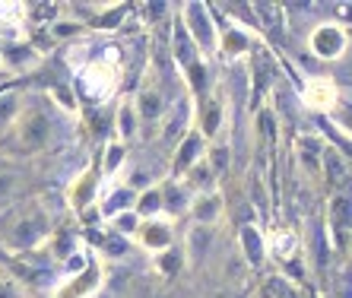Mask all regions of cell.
Instances as JSON below:
<instances>
[{
	"mask_svg": "<svg viewBox=\"0 0 352 298\" xmlns=\"http://www.w3.org/2000/svg\"><path fill=\"white\" fill-rule=\"evenodd\" d=\"M204 156H206V140L194 127H188L172 149V172H168V178H181V174L188 172L190 165H197Z\"/></svg>",
	"mask_w": 352,
	"mask_h": 298,
	"instance_id": "cell-15",
	"label": "cell"
},
{
	"mask_svg": "<svg viewBox=\"0 0 352 298\" xmlns=\"http://www.w3.org/2000/svg\"><path fill=\"white\" fill-rule=\"evenodd\" d=\"M298 254V235L292 229H276L267 238V257H276L279 264H292Z\"/></svg>",
	"mask_w": 352,
	"mask_h": 298,
	"instance_id": "cell-28",
	"label": "cell"
},
{
	"mask_svg": "<svg viewBox=\"0 0 352 298\" xmlns=\"http://www.w3.org/2000/svg\"><path fill=\"white\" fill-rule=\"evenodd\" d=\"M238 244H241V254L251 266H261L267 260V238L257 225H241V232H238Z\"/></svg>",
	"mask_w": 352,
	"mask_h": 298,
	"instance_id": "cell-25",
	"label": "cell"
},
{
	"mask_svg": "<svg viewBox=\"0 0 352 298\" xmlns=\"http://www.w3.org/2000/svg\"><path fill=\"white\" fill-rule=\"evenodd\" d=\"M181 184H184V191L190 194V197H197V194H210V191H219V178L213 174V168L206 165V159H200L197 165H190L188 172L178 178Z\"/></svg>",
	"mask_w": 352,
	"mask_h": 298,
	"instance_id": "cell-22",
	"label": "cell"
},
{
	"mask_svg": "<svg viewBox=\"0 0 352 298\" xmlns=\"http://www.w3.org/2000/svg\"><path fill=\"white\" fill-rule=\"evenodd\" d=\"M263 298H305V295L289 276H270L263 282Z\"/></svg>",
	"mask_w": 352,
	"mask_h": 298,
	"instance_id": "cell-35",
	"label": "cell"
},
{
	"mask_svg": "<svg viewBox=\"0 0 352 298\" xmlns=\"http://www.w3.org/2000/svg\"><path fill=\"white\" fill-rule=\"evenodd\" d=\"M133 213H137L140 219H156V216H162V194H159V181L149 184V187H143V191H137Z\"/></svg>",
	"mask_w": 352,
	"mask_h": 298,
	"instance_id": "cell-31",
	"label": "cell"
},
{
	"mask_svg": "<svg viewBox=\"0 0 352 298\" xmlns=\"http://www.w3.org/2000/svg\"><path fill=\"white\" fill-rule=\"evenodd\" d=\"M23 92L19 89H3L0 92V146H3V140L10 137V130H13V124H16L19 111H23Z\"/></svg>",
	"mask_w": 352,
	"mask_h": 298,
	"instance_id": "cell-27",
	"label": "cell"
},
{
	"mask_svg": "<svg viewBox=\"0 0 352 298\" xmlns=\"http://www.w3.org/2000/svg\"><path fill=\"white\" fill-rule=\"evenodd\" d=\"M324 146L327 143L320 140L318 133H302L298 143H295V152H298V162L314 181H320V159H324Z\"/></svg>",
	"mask_w": 352,
	"mask_h": 298,
	"instance_id": "cell-21",
	"label": "cell"
},
{
	"mask_svg": "<svg viewBox=\"0 0 352 298\" xmlns=\"http://www.w3.org/2000/svg\"><path fill=\"white\" fill-rule=\"evenodd\" d=\"M124 80V64L121 54L115 48H108V54H86V58L76 64V95L89 105H105L111 95L118 92Z\"/></svg>",
	"mask_w": 352,
	"mask_h": 298,
	"instance_id": "cell-3",
	"label": "cell"
},
{
	"mask_svg": "<svg viewBox=\"0 0 352 298\" xmlns=\"http://www.w3.org/2000/svg\"><path fill=\"white\" fill-rule=\"evenodd\" d=\"M206 165L213 168L216 178H222V174L229 172V162H232V146L226 140H213V143H206Z\"/></svg>",
	"mask_w": 352,
	"mask_h": 298,
	"instance_id": "cell-33",
	"label": "cell"
},
{
	"mask_svg": "<svg viewBox=\"0 0 352 298\" xmlns=\"http://www.w3.org/2000/svg\"><path fill=\"white\" fill-rule=\"evenodd\" d=\"M210 244H213V229H204V225H190L184 238H181V254H184V266H197L210 254Z\"/></svg>",
	"mask_w": 352,
	"mask_h": 298,
	"instance_id": "cell-20",
	"label": "cell"
},
{
	"mask_svg": "<svg viewBox=\"0 0 352 298\" xmlns=\"http://www.w3.org/2000/svg\"><path fill=\"white\" fill-rule=\"evenodd\" d=\"M178 19H181V25H184V32L190 35V42L197 45V51H200L204 58H210L216 51V32H219V25H216L210 7L200 3V0H188V3H181Z\"/></svg>",
	"mask_w": 352,
	"mask_h": 298,
	"instance_id": "cell-4",
	"label": "cell"
},
{
	"mask_svg": "<svg viewBox=\"0 0 352 298\" xmlns=\"http://www.w3.org/2000/svg\"><path fill=\"white\" fill-rule=\"evenodd\" d=\"M127 152H131V146L121 140H115V137H108L105 143H102V156H98V168H102V178H118L124 168V162H127Z\"/></svg>",
	"mask_w": 352,
	"mask_h": 298,
	"instance_id": "cell-24",
	"label": "cell"
},
{
	"mask_svg": "<svg viewBox=\"0 0 352 298\" xmlns=\"http://www.w3.org/2000/svg\"><path fill=\"white\" fill-rule=\"evenodd\" d=\"M140 222H143V219H140L133 209H124V213H118V216H111V219H105L108 232L121 235V238H131V241H133V235H137Z\"/></svg>",
	"mask_w": 352,
	"mask_h": 298,
	"instance_id": "cell-34",
	"label": "cell"
},
{
	"mask_svg": "<svg viewBox=\"0 0 352 298\" xmlns=\"http://www.w3.org/2000/svg\"><path fill=\"white\" fill-rule=\"evenodd\" d=\"M54 225H58L54 209H51L45 200H32L29 207L16 209V213L7 219L3 232H0V244L13 257L38 254V251L45 248V241L51 238V232H54Z\"/></svg>",
	"mask_w": 352,
	"mask_h": 298,
	"instance_id": "cell-2",
	"label": "cell"
},
{
	"mask_svg": "<svg viewBox=\"0 0 352 298\" xmlns=\"http://www.w3.org/2000/svg\"><path fill=\"white\" fill-rule=\"evenodd\" d=\"M25 23L29 29H51L54 23H60V3L41 0V3H23Z\"/></svg>",
	"mask_w": 352,
	"mask_h": 298,
	"instance_id": "cell-29",
	"label": "cell"
},
{
	"mask_svg": "<svg viewBox=\"0 0 352 298\" xmlns=\"http://www.w3.org/2000/svg\"><path fill=\"white\" fill-rule=\"evenodd\" d=\"M194 105V117H190V127H194L206 143L222 140V130H226V102L216 95L213 89L200 95V99L190 102Z\"/></svg>",
	"mask_w": 352,
	"mask_h": 298,
	"instance_id": "cell-9",
	"label": "cell"
},
{
	"mask_svg": "<svg viewBox=\"0 0 352 298\" xmlns=\"http://www.w3.org/2000/svg\"><path fill=\"white\" fill-rule=\"evenodd\" d=\"M0 298H32V295H29V286L19 276L0 270Z\"/></svg>",
	"mask_w": 352,
	"mask_h": 298,
	"instance_id": "cell-37",
	"label": "cell"
},
{
	"mask_svg": "<svg viewBox=\"0 0 352 298\" xmlns=\"http://www.w3.org/2000/svg\"><path fill=\"white\" fill-rule=\"evenodd\" d=\"M32 42V29L25 23L23 3H0V51Z\"/></svg>",
	"mask_w": 352,
	"mask_h": 298,
	"instance_id": "cell-14",
	"label": "cell"
},
{
	"mask_svg": "<svg viewBox=\"0 0 352 298\" xmlns=\"http://www.w3.org/2000/svg\"><path fill=\"white\" fill-rule=\"evenodd\" d=\"M86 248L82 244V235L76 232V229H70L67 222H58L54 225V232H51V238L45 241V254H48V260L51 264H64V260H70L74 254H80V251Z\"/></svg>",
	"mask_w": 352,
	"mask_h": 298,
	"instance_id": "cell-17",
	"label": "cell"
},
{
	"mask_svg": "<svg viewBox=\"0 0 352 298\" xmlns=\"http://www.w3.org/2000/svg\"><path fill=\"white\" fill-rule=\"evenodd\" d=\"M111 137L121 143L131 146L133 140L140 137V121H137V111H133V99L131 95H121L111 111Z\"/></svg>",
	"mask_w": 352,
	"mask_h": 298,
	"instance_id": "cell-18",
	"label": "cell"
},
{
	"mask_svg": "<svg viewBox=\"0 0 352 298\" xmlns=\"http://www.w3.org/2000/svg\"><path fill=\"white\" fill-rule=\"evenodd\" d=\"M60 137V108L51 95H25L23 111H19L16 124L10 130L7 140H13V146L19 152H45L58 143Z\"/></svg>",
	"mask_w": 352,
	"mask_h": 298,
	"instance_id": "cell-1",
	"label": "cell"
},
{
	"mask_svg": "<svg viewBox=\"0 0 352 298\" xmlns=\"http://www.w3.org/2000/svg\"><path fill=\"white\" fill-rule=\"evenodd\" d=\"M153 270H156V276H162V279H175V276H181V270H184V254H181L178 244L153 254Z\"/></svg>",
	"mask_w": 352,
	"mask_h": 298,
	"instance_id": "cell-30",
	"label": "cell"
},
{
	"mask_svg": "<svg viewBox=\"0 0 352 298\" xmlns=\"http://www.w3.org/2000/svg\"><path fill=\"white\" fill-rule=\"evenodd\" d=\"M96 244H98V257H102L105 264H111V260H121V257L131 254L133 241L131 238H121V235H115V232H105V238L96 241Z\"/></svg>",
	"mask_w": 352,
	"mask_h": 298,
	"instance_id": "cell-32",
	"label": "cell"
},
{
	"mask_svg": "<svg viewBox=\"0 0 352 298\" xmlns=\"http://www.w3.org/2000/svg\"><path fill=\"white\" fill-rule=\"evenodd\" d=\"M349 235H352V203L349 191H333L327 200V241L336 257H349Z\"/></svg>",
	"mask_w": 352,
	"mask_h": 298,
	"instance_id": "cell-6",
	"label": "cell"
},
{
	"mask_svg": "<svg viewBox=\"0 0 352 298\" xmlns=\"http://www.w3.org/2000/svg\"><path fill=\"white\" fill-rule=\"evenodd\" d=\"M254 32L251 29H245V25H238V23H232V25H226V29H219L216 32V51L213 54H219L222 60H245V58H251L254 54Z\"/></svg>",
	"mask_w": 352,
	"mask_h": 298,
	"instance_id": "cell-11",
	"label": "cell"
},
{
	"mask_svg": "<svg viewBox=\"0 0 352 298\" xmlns=\"http://www.w3.org/2000/svg\"><path fill=\"white\" fill-rule=\"evenodd\" d=\"M159 194H162V216L168 222H178L181 216H188L190 194L184 191V184L178 178H162L159 181Z\"/></svg>",
	"mask_w": 352,
	"mask_h": 298,
	"instance_id": "cell-19",
	"label": "cell"
},
{
	"mask_svg": "<svg viewBox=\"0 0 352 298\" xmlns=\"http://www.w3.org/2000/svg\"><path fill=\"white\" fill-rule=\"evenodd\" d=\"M172 58H175V64H178V70H188L197 60H206L204 54L197 51V45L190 42V35L184 32V25H181L178 16H175V23H172Z\"/></svg>",
	"mask_w": 352,
	"mask_h": 298,
	"instance_id": "cell-23",
	"label": "cell"
},
{
	"mask_svg": "<svg viewBox=\"0 0 352 298\" xmlns=\"http://www.w3.org/2000/svg\"><path fill=\"white\" fill-rule=\"evenodd\" d=\"M0 70H3V54H0Z\"/></svg>",
	"mask_w": 352,
	"mask_h": 298,
	"instance_id": "cell-39",
	"label": "cell"
},
{
	"mask_svg": "<svg viewBox=\"0 0 352 298\" xmlns=\"http://www.w3.org/2000/svg\"><path fill=\"white\" fill-rule=\"evenodd\" d=\"M102 191H105V178H102L98 159H92L89 165L82 168L74 181L67 184V197L64 200H67V207L74 209L76 216H82V213H89V209L98 203Z\"/></svg>",
	"mask_w": 352,
	"mask_h": 298,
	"instance_id": "cell-7",
	"label": "cell"
},
{
	"mask_svg": "<svg viewBox=\"0 0 352 298\" xmlns=\"http://www.w3.org/2000/svg\"><path fill=\"white\" fill-rule=\"evenodd\" d=\"M133 244L143 248L146 254H159V251L178 244V235H175V222H168L165 216H156V219H143L133 235Z\"/></svg>",
	"mask_w": 352,
	"mask_h": 298,
	"instance_id": "cell-12",
	"label": "cell"
},
{
	"mask_svg": "<svg viewBox=\"0 0 352 298\" xmlns=\"http://www.w3.org/2000/svg\"><path fill=\"white\" fill-rule=\"evenodd\" d=\"M3 70H16V73H25V70H35L41 60V51L35 48L32 42L16 45V48H3Z\"/></svg>",
	"mask_w": 352,
	"mask_h": 298,
	"instance_id": "cell-26",
	"label": "cell"
},
{
	"mask_svg": "<svg viewBox=\"0 0 352 298\" xmlns=\"http://www.w3.org/2000/svg\"><path fill=\"white\" fill-rule=\"evenodd\" d=\"M226 216V194L222 191H210V194H197L190 197L188 207V219L190 225H204V229H216Z\"/></svg>",
	"mask_w": 352,
	"mask_h": 298,
	"instance_id": "cell-16",
	"label": "cell"
},
{
	"mask_svg": "<svg viewBox=\"0 0 352 298\" xmlns=\"http://www.w3.org/2000/svg\"><path fill=\"white\" fill-rule=\"evenodd\" d=\"M131 99H133V111H137V121H140V133H156L159 124L165 121V111H168L162 89L146 80Z\"/></svg>",
	"mask_w": 352,
	"mask_h": 298,
	"instance_id": "cell-10",
	"label": "cell"
},
{
	"mask_svg": "<svg viewBox=\"0 0 352 298\" xmlns=\"http://www.w3.org/2000/svg\"><path fill=\"white\" fill-rule=\"evenodd\" d=\"M302 102L314 115H327L340 102V83L333 76H308L302 86Z\"/></svg>",
	"mask_w": 352,
	"mask_h": 298,
	"instance_id": "cell-13",
	"label": "cell"
},
{
	"mask_svg": "<svg viewBox=\"0 0 352 298\" xmlns=\"http://www.w3.org/2000/svg\"><path fill=\"white\" fill-rule=\"evenodd\" d=\"M16 187V174L13 172H0V203H7L10 194Z\"/></svg>",
	"mask_w": 352,
	"mask_h": 298,
	"instance_id": "cell-38",
	"label": "cell"
},
{
	"mask_svg": "<svg viewBox=\"0 0 352 298\" xmlns=\"http://www.w3.org/2000/svg\"><path fill=\"white\" fill-rule=\"evenodd\" d=\"M102 282H105V260L98 254H89V260H86L80 273L64 276L54 286V298H96Z\"/></svg>",
	"mask_w": 352,
	"mask_h": 298,
	"instance_id": "cell-8",
	"label": "cell"
},
{
	"mask_svg": "<svg viewBox=\"0 0 352 298\" xmlns=\"http://www.w3.org/2000/svg\"><path fill=\"white\" fill-rule=\"evenodd\" d=\"M308 54L320 64H336L349 54V32L340 23H318L308 32Z\"/></svg>",
	"mask_w": 352,
	"mask_h": 298,
	"instance_id": "cell-5",
	"label": "cell"
},
{
	"mask_svg": "<svg viewBox=\"0 0 352 298\" xmlns=\"http://www.w3.org/2000/svg\"><path fill=\"white\" fill-rule=\"evenodd\" d=\"M254 16L261 19V25L267 29V32H279L283 29V7L279 3H257L254 7Z\"/></svg>",
	"mask_w": 352,
	"mask_h": 298,
	"instance_id": "cell-36",
	"label": "cell"
}]
</instances>
